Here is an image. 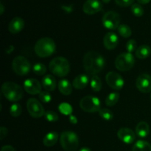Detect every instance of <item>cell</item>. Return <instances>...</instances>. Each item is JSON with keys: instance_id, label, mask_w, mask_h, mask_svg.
I'll return each instance as SVG.
<instances>
[{"instance_id": "cell-1", "label": "cell", "mask_w": 151, "mask_h": 151, "mask_svg": "<svg viewBox=\"0 0 151 151\" xmlns=\"http://www.w3.org/2000/svg\"><path fill=\"white\" fill-rule=\"evenodd\" d=\"M83 64L86 72L91 75L100 73L105 67L106 60L103 55L94 51L88 52L84 55Z\"/></svg>"}, {"instance_id": "cell-2", "label": "cell", "mask_w": 151, "mask_h": 151, "mask_svg": "<svg viewBox=\"0 0 151 151\" xmlns=\"http://www.w3.org/2000/svg\"><path fill=\"white\" fill-rule=\"evenodd\" d=\"M56 45L52 38L45 37L40 38L35 43L34 50L35 54L41 58L50 57L55 52Z\"/></svg>"}, {"instance_id": "cell-3", "label": "cell", "mask_w": 151, "mask_h": 151, "mask_svg": "<svg viewBox=\"0 0 151 151\" xmlns=\"http://www.w3.org/2000/svg\"><path fill=\"white\" fill-rule=\"evenodd\" d=\"M49 69L55 76L63 78L70 72V64L67 59L65 58L57 57L50 61Z\"/></svg>"}, {"instance_id": "cell-4", "label": "cell", "mask_w": 151, "mask_h": 151, "mask_svg": "<svg viewBox=\"0 0 151 151\" xmlns=\"http://www.w3.org/2000/svg\"><path fill=\"white\" fill-rule=\"evenodd\" d=\"M3 95L10 102L19 101L23 97V89L17 83L13 82H5L1 86Z\"/></svg>"}, {"instance_id": "cell-5", "label": "cell", "mask_w": 151, "mask_h": 151, "mask_svg": "<svg viewBox=\"0 0 151 151\" xmlns=\"http://www.w3.org/2000/svg\"><path fill=\"white\" fill-rule=\"evenodd\" d=\"M60 142L65 151H76L79 145V139L73 131H63L60 134Z\"/></svg>"}, {"instance_id": "cell-6", "label": "cell", "mask_w": 151, "mask_h": 151, "mask_svg": "<svg viewBox=\"0 0 151 151\" xmlns=\"http://www.w3.org/2000/svg\"><path fill=\"white\" fill-rule=\"evenodd\" d=\"M135 63V58L132 53L123 52L117 56L115 60V66L121 72H127L133 68Z\"/></svg>"}, {"instance_id": "cell-7", "label": "cell", "mask_w": 151, "mask_h": 151, "mask_svg": "<svg viewBox=\"0 0 151 151\" xmlns=\"http://www.w3.org/2000/svg\"><path fill=\"white\" fill-rule=\"evenodd\" d=\"M12 68L16 75L19 76L26 75L30 72L31 66L29 60L22 55L16 56L12 63Z\"/></svg>"}, {"instance_id": "cell-8", "label": "cell", "mask_w": 151, "mask_h": 151, "mask_svg": "<svg viewBox=\"0 0 151 151\" xmlns=\"http://www.w3.org/2000/svg\"><path fill=\"white\" fill-rule=\"evenodd\" d=\"M81 109L88 113H95L100 110L101 103L97 97L94 96H86L80 102Z\"/></svg>"}, {"instance_id": "cell-9", "label": "cell", "mask_w": 151, "mask_h": 151, "mask_svg": "<svg viewBox=\"0 0 151 151\" xmlns=\"http://www.w3.org/2000/svg\"><path fill=\"white\" fill-rule=\"evenodd\" d=\"M121 18L118 13L115 11H109L103 15L102 18L103 24L108 29H116L120 24Z\"/></svg>"}, {"instance_id": "cell-10", "label": "cell", "mask_w": 151, "mask_h": 151, "mask_svg": "<svg viewBox=\"0 0 151 151\" xmlns=\"http://www.w3.org/2000/svg\"><path fill=\"white\" fill-rule=\"evenodd\" d=\"M27 109L29 115L33 118H40L45 114V111L42 105L35 98H30L27 100Z\"/></svg>"}, {"instance_id": "cell-11", "label": "cell", "mask_w": 151, "mask_h": 151, "mask_svg": "<svg viewBox=\"0 0 151 151\" xmlns=\"http://www.w3.org/2000/svg\"><path fill=\"white\" fill-rule=\"evenodd\" d=\"M108 85L114 90H121L125 85V81L119 74L115 72H109L106 76Z\"/></svg>"}, {"instance_id": "cell-12", "label": "cell", "mask_w": 151, "mask_h": 151, "mask_svg": "<svg viewBox=\"0 0 151 151\" xmlns=\"http://www.w3.org/2000/svg\"><path fill=\"white\" fill-rule=\"evenodd\" d=\"M137 89L142 93H149L151 91V76L143 73L138 76L136 81Z\"/></svg>"}, {"instance_id": "cell-13", "label": "cell", "mask_w": 151, "mask_h": 151, "mask_svg": "<svg viewBox=\"0 0 151 151\" xmlns=\"http://www.w3.org/2000/svg\"><path fill=\"white\" fill-rule=\"evenodd\" d=\"M24 89L29 94L35 95L41 92V84L35 78H29L24 82Z\"/></svg>"}, {"instance_id": "cell-14", "label": "cell", "mask_w": 151, "mask_h": 151, "mask_svg": "<svg viewBox=\"0 0 151 151\" xmlns=\"http://www.w3.org/2000/svg\"><path fill=\"white\" fill-rule=\"evenodd\" d=\"M103 4L100 0H87L83 5V10L86 14L94 15L100 12Z\"/></svg>"}, {"instance_id": "cell-15", "label": "cell", "mask_w": 151, "mask_h": 151, "mask_svg": "<svg viewBox=\"0 0 151 151\" xmlns=\"http://www.w3.org/2000/svg\"><path fill=\"white\" fill-rule=\"evenodd\" d=\"M117 137L125 144H132L136 139V134L131 129L122 128L117 131Z\"/></svg>"}, {"instance_id": "cell-16", "label": "cell", "mask_w": 151, "mask_h": 151, "mask_svg": "<svg viewBox=\"0 0 151 151\" xmlns=\"http://www.w3.org/2000/svg\"><path fill=\"white\" fill-rule=\"evenodd\" d=\"M119 43V38L114 32H109L106 34L103 38V44L107 50H111L116 47Z\"/></svg>"}, {"instance_id": "cell-17", "label": "cell", "mask_w": 151, "mask_h": 151, "mask_svg": "<svg viewBox=\"0 0 151 151\" xmlns=\"http://www.w3.org/2000/svg\"><path fill=\"white\" fill-rule=\"evenodd\" d=\"M24 27V21L20 17H15L10 21L8 29L10 33L16 34L20 32Z\"/></svg>"}, {"instance_id": "cell-18", "label": "cell", "mask_w": 151, "mask_h": 151, "mask_svg": "<svg viewBox=\"0 0 151 151\" xmlns=\"http://www.w3.org/2000/svg\"><path fill=\"white\" fill-rule=\"evenodd\" d=\"M89 82V78L87 75L85 74H81V75H78L72 82V86L75 89H83L86 88Z\"/></svg>"}, {"instance_id": "cell-19", "label": "cell", "mask_w": 151, "mask_h": 151, "mask_svg": "<svg viewBox=\"0 0 151 151\" xmlns=\"http://www.w3.org/2000/svg\"><path fill=\"white\" fill-rule=\"evenodd\" d=\"M42 87L47 91H52L56 88V81L55 78L51 75H45L42 78L41 81Z\"/></svg>"}, {"instance_id": "cell-20", "label": "cell", "mask_w": 151, "mask_h": 151, "mask_svg": "<svg viewBox=\"0 0 151 151\" xmlns=\"http://www.w3.org/2000/svg\"><path fill=\"white\" fill-rule=\"evenodd\" d=\"M149 133H150V127L147 122L142 121L137 124L136 127V134L138 137L145 138L148 136Z\"/></svg>"}, {"instance_id": "cell-21", "label": "cell", "mask_w": 151, "mask_h": 151, "mask_svg": "<svg viewBox=\"0 0 151 151\" xmlns=\"http://www.w3.org/2000/svg\"><path fill=\"white\" fill-rule=\"evenodd\" d=\"M58 134L55 131H51L47 134L43 139V143L46 147H52L57 143L58 140Z\"/></svg>"}, {"instance_id": "cell-22", "label": "cell", "mask_w": 151, "mask_h": 151, "mask_svg": "<svg viewBox=\"0 0 151 151\" xmlns=\"http://www.w3.org/2000/svg\"><path fill=\"white\" fill-rule=\"evenodd\" d=\"M58 89L62 94L69 96L72 92V86L68 80L63 79L59 81Z\"/></svg>"}, {"instance_id": "cell-23", "label": "cell", "mask_w": 151, "mask_h": 151, "mask_svg": "<svg viewBox=\"0 0 151 151\" xmlns=\"http://www.w3.org/2000/svg\"><path fill=\"white\" fill-rule=\"evenodd\" d=\"M135 53L139 59H146L151 54V49L148 45H142L137 49Z\"/></svg>"}, {"instance_id": "cell-24", "label": "cell", "mask_w": 151, "mask_h": 151, "mask_svg": "<svg viewBox=\"0 0 151 151\" xmlns=\"http://www.w3.org/2000/svg\"><path fill=\"white\" fill-rule=\"evenodd\" d=\"M132 151H151V145L145 140H139L133 146Z\"/></svg>"}, {"instance_id": "cell-25", "label": "cell", "mask_w": 151, "mask_h": 151, "mask_svg": "<svg viewBox=\"0 0 151 151\" xmlns=\"http://www.w3.org/2000/svg\"><path fill=\"white\" fill-rule=\"evenodd\" d=\"M119 99V94L117 92L110 93L106 98V104L108 106H114Z\"/></svg>"}, {"instance_id": "cell-26", "label": "cell", "mask_w": 151, "mask_h": 151, "mask_svg": "<svg viewBox=\"0 0 151 151\" xmlns=\"http://www.w3.org/2000/svg\"><path fill=\"white\" fill-rule=\"evenodd\" d=\"M118 32L123 38H129L132 34V31L130 27L126 24H120L117 28Z\"/></svg>"}, {"instance_id": "cell-27", "label": "cell", "mask_w": 151, "mask_h": 151, "mask_svg": "<svg viewBox=\"0 0 151 151\" xmlns=\"http://www.w3.org/2000/svg\"><path fill=\"white\" fill-rule=\"evenodd\" d=\"M91 88L94 91H100L102 88L101 79L97 75L92 76L91 80Z\"/></svg>"}, {"instance_id": "cell-28", "label": "cell", "mask_w": 151, "mask_h": 151, "mask_svg": "<svg viewBox=\"0 0 151 151\" xmlns=\"http://www.w3.org/2000/svg\"><path fill=\"white\" fill-rule=\"evenodd\" d=\"M22 111V108L19 103H14L10 108V114L13 117H18L21 115Z\"/></svg>"}, {"instance_id": "cell-29", "label": "cell", "mask_w": 151, "mask_h": 151, "mask_svg": "<svg viewBox=\"0 0 151 151\" xmlns=\"http://www.w3.org/2000/svg\"><path fill=\"white\" fill-rule=\"evenodd\" d=\"M32 71L37 75H44L47 72V67L43 63H38L34 65L32 67Z\"/></svg>"}, {"instance_id": "cell-30", "label": "cell", "mask_w": 151, "mask_h": 151, "mask_svg": "<svg viewBox=\"0 0 151 151\" xmlns=\"http://www.w3.org/2000/svg\"><path fill=\"white\" fill-rule=\"evenodd\" d=\"M99 115L103 118V119L107 121H110L113 119L114 114L111 111L108 109H101L99 111Z\"/></svg>"}, {"instance_id": "cell-31", "label": "cell", "mask_w": 151, "mask_h": 151, "mask_svg": "<svg viewBox=\"0 0 151 151\" xmlns=\"http://www.w3.org/2000/svg\"><path fill=\"white\" fill-rule=\"evenodd\" d=\"M131 12L137 17H141L144 14V9L139 4H134L131 5Z\"/></svg>"}, {"instance_id": "cell-32", "label": "cell", "mask_w": 151, "mask_h": 151, "mask_svg": "<svg viewBox=\"0 0 151 151\" xmlns=\"http://www.w3.org/2000/svg\"><path fill=\"white\" fill-rule=\"evenodd\" d=\"M58 109L60 112L65 115H72V108L69 103H63L58 106Z\"/></svg>"}, {"instance_id": "cell-33", "label": "cell", "mask_w": 151, "mask_h": 151, "mask_svg": "<svg viewBox=\"0 0 151 151\" xmlns=\"http://www.w3.org/2000/svg\"><path fill=\"white\" fill-rule=\"evenodd\" d=\"M44 116H45V119L50 122H56V121L58 120V115L55 112L52 111H46Z\"/></svg>"}, {"instance_id": "cell-34", "label": "cell", "mask_w": 151, "mask_h": 151, "mask_svg": "<svg viewBox=\"0 0 151 151\" xmlns=\"http://www.w3.org/2000/svg\"><path fill=\"white\" fill-rule=\"evenodd\" d=\"M39 99L43 103H48L52 100V96L48 91H41L39 94Z\"/></svg>"}, {"instance_id": "cell-35", "label": "cell", "mask_w": 151, "mask_h": 151, "mask_svg": "<svg viewBox=\"0 0 151 151\" xmlns=\"http://www.w3.org/2000/svg\"><path fill=\"white\" fill-rule=\"evenodd\" d=\"M137 42L135 40L131 39L127 42L126 44V50L128 52L132 53L137 50Z\"/></svg>"}, {"instance_id": "cell-36", "label": "cell", "mask_w": 151, "mask_h": 151, "mask_svg": "<svg viewBox=\"0 0 151 151\" xmlns=\"http://www.w3.org/2000/svg\"><path fill=\"white\" fill-rule=\"evenodd\" d=\"M116 4L120 7H129L134 4V0H114Z\"/></svg>"}, {"instance_id": "cell-37", "label": "cell", "mask_w": 151, "mask_h": 151, "mask_svg": "<svg viewBox=\"0 0 151 151\" xmlns=\"http://www.w3.org/2000/svg\"><path fill=\"white\" fill-rule=\"evenodd\" d=\"M7 134V129L5 127H1L0 128V139L2 140L4 137H6Z\"/></svg>"}, {"instance_id": "cell-38", "label": "cell", "mask_w": 151, "mask_h": 151, "mask_svg": "<svg viewBox=\"0 0 151 151\" xmlns=\"http://www.w3.org/2000/svg\"><path fill=\"white\" fill-rule=\"evenodd\" d=\"M1 151H16L13 147L10 145H4L1 147Z\"/></svg>"}, {"instance_id": "cell-39", "label": "cell", "mask_w": 151, "mask_h": 151, "mask_svg": "<svg viewBox=\"0 0 151 151\" xmlns=\"http://www.w3.org/2000/svg\"><path fill=\"white\" fill-rule=\"evenodd\" d=\"M69 120H70V122H72V124H76L77 122H78V119H77V118L75 117V116H73V115H70V116H69Z\"/></svg>"}, {"instance_id": "cell-40", "label": "cell", "mask_w": 151, "mask_h": 151, "mask_svg": "<svg viewBox=\"0 0 151 151\" xmlns=\"http://www.w3.org/2000/svg\"><path fill=\"white\" fill-rule=\"evenodd\" d=\"M150 1L151 0H137V1L141 4H146L150 2Z\"/></svg>"}, {"instance_id": "cell-41", "label": "cell", "mask_w": 151, "mask_h": 151, "mask_svg": "<svg viewBox=\"0 0 151 151\" xmlns=\"http://www.w3.org/2000/svg\"><path fill=\"white\" fill-rule=\"evenodd\" d=\"M4 6H3V4L1 3V4H0V14L2 15L3 13H4Z\"/></svg>"}, {"instance_id": "cell-42", "label": "cell", "mask_w": 151, "mask_h": 151, "mask_svg": "<svg viewBox=\"0 0 151 151\" xmlns=\"http://www.w3.org/2000/svg\"><path fill=\"white\" fill-rule=\"evenodd\" d=\"M79 151H91V150H90L89 148H88V147H82V148Z\"/></svg>"}, {"instance_id": "cell-43", "label": "cell", "mask_w": 151, "mask_h": 151, "mask_svg": "<svg viewBox=\"0 0 151 151\" xmlns=\"http://www.w3.org/2000/svg\"><path fill=\"white\" fill-rule=\"evenodd\" d=\"M101 1L104 3H109L111 1V0H101Z\"/></svg>"}, {"instance_id": "cell-44", "label": "cell", "mask_w": 151, "mask_h": 151, "mask_svg": "<svg viewBox=\"0 0 151 151\" xmlns=\"http://www.w3.org/2000/svg\"><path fill=\"white\" fill-rule=\"evenodd\" d=\"M150 99H151V96H150Z\"/></svg>"}]
</instances>
